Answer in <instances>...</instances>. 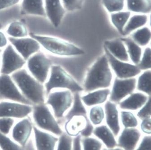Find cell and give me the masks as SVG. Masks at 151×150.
Segmentation results:
<instances>
[{
    "label": "cell",
    "instance_id": "obj_1",
    "mask_svg": "<svg viewBox=\"0 0 151 150\" xmlns=\"http://www.w3.org/2000/svg\"><path fill=\"white\" fill-rule=\"evenodd\" d=\"M114 74L106 53L100 56L91 65L86 74L83 89L89 92L102 89L110 88Z\"/></svg>",
    "mask_w": 151,
    "mask_h": 150
},
{
    "label": "cell",
    "instance_id": "obj_2",
    "mask_svg": "<svg viewBox=\"0 0 151 150\" xmlns=\"http://www.w3.org/2000/svg\"><path fill=\"white\" fill-rule=\"evenodd\" d=\"M22 94L32 105L45 103V89L39 81L23 68L11 75Z\"/></svg>",
    "mask_w": 151,
    "mask_h": 150
},
{
    "label": "cell",
    "instance_id": "obj_3",
    "mask_svg": "<svg viewBox=\"0 0 151 150\" xmlns=\"http://www.w3.org/2000/svg\"><path fill=\"white\" fill-rule=\"evenodd\" d=\"M36 39L44 49L56 56L71 57L82 56L85 54L82 48L63 39L52 36L30 34Z\"/></svg>",
    "mask_w": 151,
    "mask_h": 150
},
{
    "label": "cell",
    "instance_id": "obj_4",
    "mask_svg": "<svg viewBox=\"0 0 151 150\" xmlns=\"http://www.w3.org/2000/svg\"><path fill=\"white\" fill-rule=\"evenodd\" d=\"M44 85L47 94L54 89H67L74 94L84 91L83 87L59 65H52L49 78Z\"/></svg>",
    "mask_w": 151,
    "mask_h": 150
},
{
    "label": "cell",
    "instance_id": "obj_5",
    "mask_svg": "<svg viewBox=\"0 0 151 150\" xmlns=\"http://www.w3.org/2000/svg\"><path fill=\"white\" fill-rule=\"evenodd\" d=\"M32 114L35 123L39 129L57 136L63 132L50 108L45 103L33 105Z\"/></svg>",
    "mask_w": 151,
    "mask_h": 150
},
{
    "label": "cell",
    "instance_id": "obj_6",
    "mask_svg": "<svg viewBox=\"0 0 151 150\" xmlns=\"http://www.w3.org/2000/svg\"><path fill=\"white\" fill-rule=\"evenodd\" d=\"M74 101V95L71 91L58 89L48 94L45 103L51 107L56 119H61L71 109Z\"/></svg>",
    "mask_w": 151,
    "mask_h": 150
},
{
    "label": "cell",
    "instance_id": "obj_7",
    "mask_svg": "<svg viewBox=\"0 0 151 150\" xmlns=\"http://www.w3.org/2000/svg\"><path fill=\"white\" fill-rule=\"evenodd\" d=\"M52 65V60L40 51L29 58L26 64L28 72L43 84L48 80Z\"/></svg>",
    "mask_w": 151,
    "mask_h": 150
},
{
    "label": "cell",
    "instance_id": "obj_8",
    "mask_svg": "<svg viewBox=\"0 0 151 150\" xmlns=\"http://www.w3.org/2000/svg\"><path fill=\"white\" fill-rule=\"evenodd\" d=\"M26 64V60L9 44L2 50L0 74L11 75L24 68Z\"/></svg>",
    "mask_w": 151,
    "mask_h": 150
},
{
    "label": "cell",
    "instance_id": "obj_9",
    "mask_svg": "<svg viewBox=\"0 0 151 150\" xmlns=\"http://www.w3.org/2000/svg\"><path fill=\"white\" fill-rule=\"evenodd\" d=\"M0 100L32 105L22 94L11 75L0 74Z\"/></svg>",
    "mask_w": 151,
    "mask_h": 150
},
{
    "label": "cell",
    "instance_id": "obj_10",
    "mask_svg": "<svg viewBox=\"0 0 151 150\" xmlns=\"http://www.w3.org/2000/svg\"><path fill=\"white\" fill-rule=\"evenodd\" d=\"M137 77L119 79L115 76L110 88L109 100L119 104L128 96L136 91Z\"/></svg>",
    "mask_w": 151,
    "mask_h": 150
},
{
    "label": "cell",
    "instance_id": "obj_11",
    "mask_svg": "<svg viewBox=\"0 0 151 150\" xmlns=\"http://www.w3.org/2000/svg\"><path fill=\"white\" fill-rule=\"evenodd\" d=\"M104 49L115 77L119 79L135 78L138 77L142 72L138 65H135L131 62L119 60L113 56L106 48L104 47Z\"/></svg>",
    "mask_w": 151,
    "mask_h": 150
},
{
    "label": "cell",
    "instance_id": "obj_12",
    "mask_svg": "<svg viewBox=\"0 0 151 150\" xmlns=\"http://www.w3.org/2000/svg\"><path fill=\"white\" fill-rule=\"evenodd\" d=\"M68 119L65 129V132L71 137H77L80 134L83 137H89L93 133L94 127L87 115H73Z\"/></svg>",
    "mask_w": 151,
    "mask_h": 150
},
{
    "label": "cell",
    "instance_id": "obj_13",
    "mask_svg": "<svg viewBox=\"0 0 151 150\" xmlns=\"http://www.w3.org/2000/svg\"><path fill=\"white\" fill-rule=\"evenodd\" d=\"M32 105L15 101H0V118L21 119L28 117L32 112Z\"/></svg>",
    "mask_w": 151,
    "mask_h": 150
},
{
    "label": "cell",
    "instance_id": "obj_14",
    "mask_svg": "<svg viewBox=\"0 0 151 150\" xmlns=\"http://www.w3.org/2000/svg\"><path fill=\"white\" fill-rule=\"evenodd\" d=\"M8 38L9 44L26 61L32 56L40 51L41 49L39 43L31 36L22 38L11 37Z\"/></svg>",
    "mask_w": 151,
    "mask_h": 150
},
{
    "label": "cell",
    "instance_id": "obj_15",
    "mask_svg": "<svg viewBox=\"0 0 151 150\" xmlns=\"http://www.w3.org/2000/svg\"><path fill=\"white\" fill-rule=\"evenodd\" d=\"M33 129L32 122L28 117L21 119L14 124L12 129L13 139L24 147L27 144Z\"/></svg>",
    "mask_w": 151,
    "mask_h": 150
},
{
    "label": "cell",
    "instance_id": "obj_16",
    "mask_svg": "<svg viewBox=\"0 0 151 150\" xmlns=\"http://www.w3.org/2000/svg\"><path fill=\"white\" fill-rule=\"evenodd\" d=\"M106 125L112 131L115 137L120 132L121 121L120 110L118 105L109 100L104 104Z\"/></svg>",
    "mask_w": 151,
    "mask_h": 150
},
{
    "label": "cell",
    "instance_id": "obj_17",
    "mask_svg": "<svg viewBox=\"0 0 151 150\" xmlns=\"http://www.w3.org/2000/svg\"><path fill=\"white\" fill-rule=\"evenodd\" d=\"M35 142L37 150H56L59 138L34 126Z\"/></svg>",
    "mask_w": 151,
    "mask_h": 150
},
{
    "label": "cell",
    "instance_id": "obj_18",
    "mask_svg": "<svg viewBox=\"0 0 151 150\" xmlns=\"http://www.w3.org/2000/svg\"><path fill=\"white\" fill-rule=\"evenodd\" d=\"M141 135L136 128H124L118 138L117 146L123 150H135Z\"/></svg>",
    "mask_w": 151,
    "mask_h": 150
},
{
    "label": "cell",
    "instance_id": "obj_19",
    "mask_svg": "<svg viewBox=\"0 0 151 150\" xmlns=\"http://www.w3.org/2000/svg\"><path fill=\"white\" fill-rule=\"evenodd\" d=\"M45 10L52 25L58 27L65 13V9L61 0H45Z\"/></svg>",
    "mask_w": 151,
    "mask_h": 150
},
{
    "label": "cell",
    "instance_id": "obj_20",
    "mask_svg": "<svg viewBox=\"0 0 151 150\" xmlns=\"http://www.w3.org/2000/svg\"><path fill=\"white\" fill-rule=\"evenodd\" d=\"M148 98V96L145 94L135 91L121 101L118 106L120 110L136 112L144 106Z\"/></svg>",
    "mask_w": 151,
    "mask_h": 150
},
{
    "label": "cell",
    "instance_id": "obj_21",
    "mask_svg": "<svg viewBox=\"0 0 151 150\" xmlns=\"http://www.w3.org/2000/svg\"><path fill=\"white\" fill-rule=\"evenodd\" d=\"M110 94V88L102 89L88 92L81 99L86 106L91 107L105 104L109 100Z\"/></svg>",
    "mask_w": 151,
    "mask_h": 150
},
{
    "label": "cell",
    "instance_id": "obj_22",
    "mask_svg": "<svg viewBox=\"0 0 151 150\" xmlns=\"http://www.w3.org/2000/svg\"><path fill=\"white\" fill-rule=\"evenodd\" d=\"M121 37L105 41L104 47L117 59L124 62H130L127 47Z\"/></svg>",
    "mask_w": 151,
    "mask_h": 150
},
{
    "label": "cell",
    "instance_id": "obj_23",
    "mask_svg": "<svg viewBox=\"0 0 151 150\" xmlns=\"http://www.w3.org/2000/svg\"><path fill=\"white\" fill-rule=\"evenodd\" d=\"M92 134L107 149H113L117 146L116 137L106 125L102 124L96 126Z\"/></svg>",
    "mask_w": 151,
    "mask_h": 150
},
{
    "label": "cell",
    "instance_id": "obj_24",
    "mask_svg": "<svg viewBox=\"0 0 151 150\" xmlns=\"http://www.w3.org/2000/svg\"><path fill=\"white\" fill-rule=\"evenodd\" d=\"M21 9L24 14L43 17L46 15L44 0H22Z\"/></svg>",
    "mask_w": 151,
    "mask_h": 150
},
{
    "label": "cell",
    "instance_id": "obj_25",
    "mask_svg": "<svg viewBox=\"0 0 151 150\" xmlns=\"http://www.w3.org/2000/svg\"><path fill=\"white\" fill-rule=\"evenodd\" d=\"M121 38L127 47L130 62L138 65L141 60L144 48L136 44L129 36L122 37Z\"/></svg>",
    "mask_w": 151,
    "mask_h": 150
},
{
    "label": "cell",
    "instance_id": "obj_26",
    "mask_svg": "<svg viewBox=\"0 0 151 150\" xmlns=\"http://www.w3.org/2000/svg\"><path fill=\"white\" fill-rule=\"evenodd\" d=\"M148 21L147 14H136L132 15L123 30V37L129 36L136 30L145 26Z\"/></svg>",
    "mask_w": 151,
    "mask_h": 150
},
{
    "label": "cell",
    "instance_id": "obj_27",
    "mask_svg": "<svg viewBox=\"0 0 151 150\" xmlns=\"http://www.w3.org/2000/svg\"><path fill=\"white\" fill-rule=\"evenodd\" d=\"M126 5L131 13L144 14L151 13V0H126Z\"/></svg>",
    "mask_w": 151,
    "mask_h": 150
},
{
    "label": "cell",
    "instance_id": "obj_28",
    "mask_svg": "<svg viewBox=\"0 0 151 150\" xmlns=\"http://www.w3.org/2000/svg\"><path fill=\"white\" fill-rule=\"evenodd\" d=\"M131 16L132 13L128 10H123L110 14V20L112 24L122 37L123 30Z\"/></svg>",
    "mask_w": 151,
    "mask_h": 150
},
{
    "label": "cell",
    "instance_id": "obj_29",
    "mask_svg": "<svg viewBox=\"0 0 151 150\" xmlns=\"http://www.w3.org/2000/svg\"><path fill=\"white\" fill-rule=\"evenodd\" d=\"M129 36L139 46L145 48L149 46L151 41V29L145 26L136 30Z\"/></svg>",
    "mask_w": 151,
    "mask_h": 150
},
{
    "label": "cell",
    "instance_id": "obj_30",
    "mask_svg": "<svg viewBox=\"0 0 151 150\" xmlns=\"http://www.w3.org/2000/svg\"><path fill=\"white\" fill-rule=\"evenodd\" d=\"M136 91L151 96V70L142 71L137 77Z\"/></svg>",
    "mask_w": 151,
    "mask_h": 150
},
{
    "label": "cell",
    "instance_id": "obj_31",
    "mask_svg": "<svg viewBox=\"0 0 151 150\" xmlns=\"http://www.w3.org/2000/svg\"><path fill=\"white\" fill-rule=\"evenodd\" d=\"M6 33L8 37L17 39L27 37L28 35L25 25L19 21L11 22L7 27Z\"/></svg>",
    "mask_w": 151,
    "mask_h": 150
},
{
    "label": "cell",
    "instance_id": "obj_32",
    "mask_svg": "<svg viewBox=\"0 0 151 150\" xmlns=\"http://www.w3.org/2000/svg\"><path fill=\"white\" fill-rule=\"evenodd\" d=\"M88 112V118L93 126L102 125L105 121V110L102 105L90 107Z\"/></svg>",
    "mask_w": 151,
    "mask_h": 150
},
{
    "label": "cell",
    "instance_id": "obj_33",
    "mask_svg": "<svg viewBox=\"0 0 151 150\" xmlns=\"http://www.w3.org/2000/svg\"><path fill=\"white\" fill-rule=\"evenodd\" d=\"M120 116L121 124L124 128H136L139 126V119L134 112L129 110H120Z\"/></svg>",
    "mask_w": 151,
    "mask_h": 150
},
{
    "label": "cell",
    "instance_id": "obj_34",
    "mask_svg": "<svg viewBox=\"0 0 151 150\" xmlns=\"http://www.w3.org/2000/svg\"><path fill=\"white\" fill-rule=\"evenodd\" d=\"M75 94L76 96H74V103L71 107V109L66 114L68 119L73 115L87 114L86 108L83 106L84 105L81 100V97H79L78 93H75Z\"/></svg>",
    "mask_w": 151,
    "mask_h": 150
},
{
    "label": "cell",
    "instance_id": "obj_35",
    "mask_svg": "<svg viewBox=\"0 0 151 150\" xmlns=\"http://www.w3.org/2000/svg\"><path fill=\"white\" fill-rule=\"evenodd\" d=\"M102 3L108 12L113 14L123 11L126 0H102Z\"/></svg>",
    "mask_w": 151,
    "mask_h": 150
},
{
    "label": "cell",
    "instance_id": "obj_36",
    "mask_svg": "<svg viewBox=\"0 0 151 150\" xmlns=\"http://www.w3.org/2000/svg\"><path fill=\"white\" fill-rule=\"evenodd\" d=\"M83 150H102L103 144L98 139L94 137H83L81 139Z\"/></svg>",
    "mask_w": 151,
    "mask_h": 150
},
{
    "label": "cell",
    "instance_id": "obj_37",
    "mask_svg": "<svg viewBox=\"0 0 151 150\" xmlns=\"http://www.w3.org/2000/svg\"><path fill=\"white\" fill-rule=\"evenodd\" d=\"M0 148L1 150H24L22 146L1 132Z\"/></svg>",
    "mask_w": 151,
    "mask_h": 150
},
{
    "label": "cell",
    "instance_id": "obj_38",
    "mask_svg": "<svg viewBox=\"0 0 151 150\" xmlns=\"http://www.w3.org/2000/svg\"><path fill=\"white\" fill-rule=\"evenodd\" d=\"M73 141L74 139L73 137L67 134L66 132H63L59 136L56 150H73Z\"/></svg>",
    "mask_w": 151,
    "mask_h": 150
},
{
    "label": "cell",
    "instance_id": "obj_39",
    "mask_svg": "<svg viewBox=\"0 0 151 150\" xmlns=\"http://www.w3.org/2000/svg\"><path fill=\"white\" fill-rule=\"evenodd\" d=\"M138 66L142 71L151 70V48L150 46L144 48L141 60Z\"/></svg>",
    "mask_w": 151,
    "mask_h": 150
},
{
    "label": "cell",
    "instance_id": "obj_40",
    "mask_svg": "<svg viewBox=\"0 0 151 150\" xmlns=\"http://www.w3.org/2000/svg\"><path fill=\"white\" fill-rule=\"evenodd\" d=\"M14 119L12 118H0V132L7 135L14 126Z\"/></svg>",
    "mask_w": 151,
    "mask_h": 150
},
{
    "label": "cell",
    "instance_id": "obj_41",
    "mask_svg": "<svg viewBox=\"0 0 151 150\" xmlns=\"http://www.w3.org/2000/svg\"><path fill=\"white\" fill-rule=\"evenodd\" d=\"M136 116L140 120L151 118V96L139 110L136 112Z\"/></svg>",
    "mask_w": 151,
    "mask_h": 150
},
{
    "label": "cell",
    "instance_id": "obj_42",
    "mask_svg": "<svg viewBox=\"0 0 151 150\" xmlns=\"http://www.w3.org/2000/svg\"><path fill=\"white\" fill-rule=\"evenodd\" d=\"M63 6L70 11L80 9L82 7L84 0H61Z\"/></svg>",
    "mask_w": 151,
    "mask_h": 150
},
{
    "label": "cell",
    "instance_id": "obj_43",
    "mask_svg": "<svg viewBox=\"0 0 151 150\" xmlns=\"http://www.w3.org/2000/svg\"><path fill=\"white\" fill-rule=\"evenodd\" d=\"M135 150H151V135L145 136Z\"/></svg>",
    "mask_w": 151,
    "mask_h": 150
},
{
    "label": "cell",
    "instance_id": "obj_44",
    "mask_svg": "<svg viewBox=\"0 0 151 150\" xmlns=\"http://www.w3.org/2000/svg\"><path fill=\"white\" fill-rule=\"evenodd\" d=\"M141 131L147 135L151 134V118L141 120L140 124Z\"/></svg>",
    "mask_w": 151,
    "mask_h": 150
},
{
    "label": "cell",
    "instance_id": "obj_45",
    "mask_svg": "<svg viewBox=\"0 0 151 150\" xmlns=\"http://www.w3.org/2000/svg\"><path fill=\"white\" fill-rule=\"evenodd\" d=\"M20 0H0V11L18 4Z\"/></svg>",
    "mask_w": 151,
    "mask_h": 150
},
{
    "label": "cell",
    "instance_id": "obj_46",
    "mask_svg": "<svg viewBox=\"0 0 151 150\" xmlns=\"http://www.w3.org/2000/svg\"><path fill=\"white\" fill-rule=\"evenodd\" d=\"M9 44L8 36L6 33L0 30V49H4Z\"/></svg>",
    "mask_w": 151,
    "mask_h": 150
},
{
    "label": "cell",
    "instance_id": "obj_47",
    "mask_svg": "<svg viewBox=\"0 0 151 150\" xmlns=\"http://www.w3.org/2000/svg\"><path fill=\"white\" fill-rule=\"evenodd\" d=\"M81 139H82L80 135L74 138L72 150H83Z\"/></svg>",
    "mask_w": 151,
    "mask_h": 150
},
{
    "label": "cell",
    "instance_id": "obj_48",
    "mask_svg": "<svg viewBox=\"0 0 151 150\" xmlns=\"http://www.w3.org/2000/svg\"><path fill=\"white\" fill-rule=\"evenodd\" d=\"M104 150H123V149H122V148H119V147H118V148H113V149H105Z\"/></svg>",
    "mask_w": 151,
    "mask_h": 150
},
{
    "label": "cell",
    "instance_id": "obj_49",
    "mask_svg": "<svg viewBox=\"0 0 151 150\" xmlns=\"http://www.w3.org/2000/svg\"><path fill=\"white\" fill-rule=\"evenodd\" d=\"M3 49H0V72H1V56Z\"/></svg>",
    "mask_w": 151,
    "mask_h": 150
},
{
    "label": "cell",
    "instance_id": "obj_50",
    "mask_svg": "<svg viewBox=\"0 0 151 150\" xmlns=\"http://www.w3.org/2000/svg\"><path fill=\"white\" fill-rule=\"evenodd\" d=\"M149 24V27L151 29V13L150 14V16L149 17V21H148Z\"/></svg>",
    "mask_w": 151,
    "mask_h": 150
},
{
    "label": "cell",
    "instance_id": "obj_51",
    "mask_svg": "<svg viewBox=\"0 0 151 150\" xmlns=\"http://www.w3.org/2000/svg\"><path fill=\"white\" fill-rule=\"evenodd\" d=\"M2 25H1V23H0V30H1V28H2Z\"/></svg>",
    "mask_w": 151,
    "mask_h": 150
},
{
    "label": "cell",
    "instance_id": "obj_52",
    "mask_svg": "<svg viewBox=\"0 0 151 150\" xmlns=\"http://www.w3.org/2000/svg\"><path fill=\"white\" fill-rule=\"evenodd\" d=\"M149 46L151 48V42H150V44H149Z\"/></svg>",
    "mask_w": 151,
    "mask_h": 150
},
{
    "label": "cell",
    "instance_id": "obj_53",
    "mask_svg": "<svg viewBox=\"0 0 151 150\" xmlns=\"http://www.w3.org/2000/svg\"><path fill=\"white\" fill-rule=\"evenodd\" d=\"M0 150H1V148H0Z\"/></svg>",
    "mask_w": 151,
    "mask_h": 150
}]
</instances>
